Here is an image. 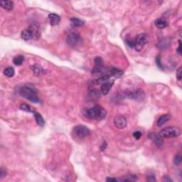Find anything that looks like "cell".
I'll list each match as a JSON object with an SVG mask.
<instances>
[{"mask_svg":"<svg viewBox=\"0 0 182 182\" xmlns=\"http://www.w3.org/2000/svg\"><path fill=\"white\" fill-rule=\"evenodd\" d=\"M106 181H109V182H116L117 181V179L115 178H107V179H106Z\"/></svg>","mask_w":182,"mask_h":182,"instance_id":"obj_37","label":"cell"},{"mask_svg":"<svg viewBox=\"0 0 182 182\" xmlns=\"http://www.w3.org/2000/svg\"><path fill=\"white\" fill-rule=\"evenodd\" d=\"M89 95H90L91 99L96 100L97 98H98L100 97V93L98 90H95V89H91V90L89 91Z\"/></svg>","mask_w":182,"mask_h":182,"instance_id":"obj_24","label":"cell"},{"mask_svg":"<svg viewBox=\"0 0 182 182\" xmlns=\"http://www.w3.org/2000/svg\"><path fill=\"white\" fill-rule=\"evenodd\" d=\"M177 53H178L179 55H181V40L179 41V48L177 50Z\"/></svg>","mask_w":182,"mask_h":182,"instance_id":"obj_34","label":"cell"},{"mask_svg":"<svg viewBox=\"0 0 182 182\" xmlns=\"http://www.w3.org/2000/svg\"><path fill=\"white\" fill-rule=\"evenodd\" d=\"M106 147H107V143L105 142H103V145L101 146V151H104Z\"/></svg>","mask_w":182,"mask_h":182,"instance_id":"obj_36","label":"cell"},{"mask_svg":"<svg viewBox=\"0 0 182 182\" xmlns=\"http://www.w3.org/2000/svg\"><path fill=\"white\" fill-rule=\"evenodd\" d=\"M177 78L179 80H181L182 78V71H181V67L179 68V69L177 71Z\"/></svg>","mask_w":182,"mask_h":182,"instance_id":"obj_30","label":"cell"},{"mask_svg":"<svg viewBox=\"0 0 182 182\" xmlns=\"http://www.w3.org/2000/svg\"><path fill=\"white\" fill-rule=\"evenodd\" d=\"M110 77H111V75H109V74H106V75H102V76H101L100 78H97L96 80H94L93 81H92V83H94L95 85L102 84V83L107 81L108 80H110Z\"/></svg>","mask_w":182,"mask_h":182,"instance_id":"obj_16","label":"cell"},{"mask_svg":"<svg viewBox=\"0 0 182 182\" xmlns=\"http://www.w3.org/2000/svg\"><path fill=\"white\" fill-rule=\"evenodd\" d=\"M0 4H1V7L3 9L8 10V11L12 10L14 7V3L12 1H1Z\"/></svg>","mask_w":182,"mask_h":182,"instance_id":"obj_17","label":"cell"},{"mask_svg":"<svg viewBox=\"0 0 182 182\" xmlns=\"http://www.w3.org/2000/svg\"><path fill=\"white\" fill-rule=\"evenodd\" d=\"M162 181H164V182H172L173 180L171 179V178H169L168 176H164L162 179Z\"/></svg>","mask_w":182,"mask_h":182,"instance_id":"obj_33","label":"cell"},{"mask_svg":"<svg viewBox=\"0 0 182 182\" xmlns=\"http://www.w3.org/2000/svg\"><path fill=\"white\" fill-rule=\"evenodd\" d=\"M133 136H134L136 139H139L141 136H142V133L139 131H135L133 133Z\"/></svg>","mask_w":182,"mask_h":182,"instance_id":"obj_31","label":"cell"},{"mask_svg":"<svg viewBox=\"0 0 182 182\" xmlns=\"http://www.w3.org/2000/svg\"><path fill=\"white\" fill-rule=\"evenodd\" d=\"M108 73L109 75H110L111 76H114L115 78H120L121 76H122L124 74V71H122L121 69L118 68H108Z\"/></svg>","mask_w":182,"mask_h":182,"instance_id":"obj_12","label":"cell"},{"mask_svg":"<svg viewBox=\"0 0 182 182\" xmlns=\"http://www.w3.org/2000/svg\"><path fill=\"white\" fill-rule=\"evenodd\" d=\"M181 134V131L178 127H169L163 129L160 132L159 134L162 137L169 138V137H177Z\"/></svg>","mask_w":182,"mask_h":182,"instance_id":"obj_3","label":"cell"},{"mask_svg":"<svg viewBox=\"0 0 182 182\" xmlns=\"http://www.w3.org/2000/svg\"><path fill=\"white\" fill-rule=\"evenodd\" d=\"M148 42V36L146 34L138 35L134 40V46L136 51H141Z\"/></svg>","mask_w":182,"mask_h":182,"instance_id":"obj_4","label":"cell"},{"mask_svg":"<svg viewBox=\"0 0 182 182\" xmlns=\"http://www.w3.org/2000/svg\"><path fill=\"white\" fill-rule=\"evenodd\" d=\"M125 41H126V43L128 45L129 47H130V48H134V40H133L132 39H130V38H127Z\"/></svg>","mask_w":182,"mask_h":182,"instance_id":"obj_26","label":"cell"},{"mask_svg":"<svg viewBox=\"0 0 182 182\" xmlns=\"http://www.w3.org/2000/svg\"><path fill=\"white\" fill-rule=\"evenodd\" d=\"M85 116L89 119L95 120H102L106 116V111L103 107L99 105L94 106L90 109H86L84 113Z\"/></svg>","mask_w":182,"mask_h":182,"instance_id":"obj_1","label":"cell"},{"mask_svg":"<svg viewBox=\"0 0 182 182\" xmlns=\"http://www.w3.org/2000/svg\"><path fill=\"white\" fill-rule=\"evenodd\" d=\"M24 60V57L22 55H18L13 58L14 64L16 66H21Z\"/></svg>","mask_w":182,"mask_h":182,"instance_id":"obj_23","label":"cell"},{"mask_svg":"<svg viewBox=\"0 0 182 182\" xmlns=\"http://www.w3.org/2000/svg\"><path fill=\"white\" fill-rule=\"evenodd\" d=\"M156 63H157V66L159 68H160L161 70H164V66H162V63H161V58L160 56H157L156 58Z\"/></svg>","mask_w":182,"mask_h":182,"instance_id":"obj_29","label":"cell"},{"mask_svg":"<svg viewBox=\"0 0 182 182\" xmlns=\"http://www.w3.org/2000/svg\"><path fill=\"white\" fill-rule=\"evenodd\" d=\"M73 133L75 135L80 138L86 137L90 134V130L86 126L83 125H78L73 128Z\"/></svg>","mask_w":182,"mask_h":182,"instance_id":"obj_6","label":"cell"},{"mask_svg":"<svg viewBox=\"0 0 182 182\" xmlns=\"http://www.w3.org/2000/svg\"><path fill=\"white\" fill-rule=\"evenodd\" d=\"M147 181H156V179L154 177V176H148L147 177Z\"/></svg>","mask_w":182,"mask_h":182,"instance_id":"obj_35","label":"cell"},{"mask_svg":"<svg viewBox=\"0 0 182 182\" xmlns=\"http://www.w3.org/2000/svg\"><path fill=\"white\" fill-rule=\"evenodd\" d=\"M171 115H169V114L162 115L161 117H159L158 120H157V125H158L159 127L162 126L164 124L166 123V122H168V121L171 119Z\"/></svg>","mask_w":182,"mask_h":182,"instance_id":"obj_15","label":"cell"},{"mask_svg":"<svg viewBox=\"0 0 182 182\" xmlns=\"http://www.w3.org/2000/svg\"><path fill=\"white\" fill-rule=\"evenodd\" d=\"M181 155H177L174 159V163L176 166H179L181 163Z\"/></svg>","mask_w":182,"mask_h":182,"instance_id":"obj_28","label":"cell"},{"mask_svg":"<svg viewBox=\"0 0 182 182\" xmlns=\"http://www.w3.org/2000/svg\"><path fill=\"white\" fill-rule=\"evenodd\" d=\"M29 29L31 31L33 35V39L37 40L40 37V31H39V26L37 23H31L29 25Z\"/></svg>","mask_w":182,"mask_h":182,"instance_id":"obj_10","label":"cell"},{"mask_svg":"<svg viewBox=\"0 0 182 182\" xmlns=\"http://www.w3.org/2000/svg\"><path fill=\"white\" fill-rule=\"evenodd\" d=\"M71 25L73 27H80L84 25V22L78 18L73 17L71 19Z\"/></svg>","mask_w":182,"mask_h":182,"instance_id":"obj_19","label":"cell"},{"mask_svg":"<svg viewBox=\"0 0 182 182\" xmlns=\"http://www.w3.org/2000/svg\"><path fill=\"white\" fill-rule=\"evenodd\" d=\"M114 83V80H108L107 81L101 84V92L103 93V95H106L107 93L109 92V91L110 90L111 88L113 87Z\"/></svg>","mask_w":182,"mask_h":182,"instance_id":"obj_11","label":"cell"},{"mask_svg":"<svg viewBox=\"0 0 182 182\" xmlns=\"http://www.w3.org/2000/svg\"><path fill=\"white\" fill-rule=\"evenodd\" d=\"M7 175V170L4 169V168H1V171H0V178L2 179Z\"/></svg>","mask_w":182,"mask_h":182,"instance_id":"obj_32","label":"cell"},{"mask_svg":"<svg viewBox=\"0 0 182 182\" xmlns=\"http://www.w3.org/2000/svg\"><path fill=\"white\" fill-rule=\"evenodd\" d=\"M20 109L22 110H24V111L29 112V113H31V112L34 113V111H33L32 108H31V107H30L29 105H26V104H22V105H20Z\"/></svg>","mask_w":182,"mask_h":182,"instance_id":"obj_25","label":"cell"},{"mask_svg":"<svg viewBox=\"0 0 182 182\" xmlns=\"http://www.w3.org/2000/svg\"><path fill=\"white\" fill-rule=\"evenodd\" d=\"M22 38L24 40L29 41L33 39V35L31 31L29 29L24 30L22 32Z\"/></svg>","mask_w":182,"mask_h":182,"instance_id":"obj_18","label":"cell"},{"mask_svg":"<svg viewBox=\"0 0 182 182\" xmlns=\"http://www.w3.org/2000/svg\"><path fill=\"white\" fill-rule=\"evenodd\" d=\"M34 115L35 117V119H36V123H37L39 126H41V127L44 125L45 121H44V120H43V117H42L40 114L36 113V112H34Z\"/></svg>","mask_w":182,"mask_h":182,"instance_id":"obj_21","label":"cell"},{"mask_svg":"<svg viewBox=\"0 0 182 182\" xmlns=\"http://www.w3.org/2000/svg\"><path fill=\"white\" fill-rule=\"evenodd\" d=\"M114 124L118 129H123L127 126V119L124 116L118 115L114 119Z\"/></svg>","mask_w":182,"mask_h":182,"instance_id":"obj_9","label":"cell"},{"mask_svg":"<svg viewBox=\"0 0 182 182\" xmlns=\"http://www.w3.org/2000/svg\"><path fill=\"white\" fill-rule=\"evenodd\" d=\"M95 66H103V59L101 57H95L94 59Z\"/></svg>","mask_w":182,"mask_h":182,"instance_id":"obj_27","label":"cell"},{"mask_svg":"<svg viewBox=\"0 0 182 182\" xmlns=\"http://www.w3.org/2000/svg\"><path fill=\"white\" fill-rule=\"evenodd\" d=\"M31 70L34 72V73L36 75H40L43 74V69L42 68L41 66H40L38 64H35L34 66H31Z\"/></svg>","mask_w":182,"mask_h":182,"instance_id":"obj_20","label":"cell"},{"mask_svg":"<svg viewBox=\"0 0 182 182\" xmlns=\"http://www.w3.org/2000/svg\"><path fill=\"white\" fill-rule=\"evenodd\" d=\"M66 41L70 46L75 47L80 43V41H81V37L78 33L75 32V31H72L68 34Z\"/></svg>","mask_w":182,"mask_h":182,"instance_id":"obj_5","label":"cell"},{"mask_svg":"<svg viewBox=\"0 0 182 182\" xmlns=\"http://www.w3.org/2000/svg\"><path fill=\"white\" fill-rule=\"evenodd\" d=\"M156 26L159 29H164L168 26V22L164 18H159L154 22Z\"/></svg>","mask_w":182,"mask_h":182,"instance_id":"obj_14","label":"cell"},{"mask_svg":"<svg viewBox=\"0 0 182 182\" xmlns=\"http://www.w3.org/2000/svg\"><path fill=\"white\" fill-rule=\"evenodd\" d=\"M127 97L130 98V99H132L136 101H138V102H140V101H142L145 99V94L143 90L137 89V90H132L127 92Z\"/></svg>","mask_w":182,"mask_h":182,"instance_id":"obj_7","label":"cell"},{"mask_svg":"<svg viewBox=\"0 0 182 182\" xmlns=\"http://www.w3.org/2000/svg\"><path fill=\"white\" fill-rule=\"evenodd\" d=\"M48 18H49L50 24L51 26H56L60 22V16L56 14H50L48 15Z\"/></svg>","mask_w":182,"mask_h":182,"instance_id":"obj_13","label":"cell"},{"mask_svg":"<svg viewBox=\"0 0 182 182\" xmlns=\"http://www.w3.org/2000/svg\"><path fill=\"white\" fill-rule=\"evenodd\" d=\"M19 94L28 101L34 103L40 102L39 96L37 95V90L32 86H23L19 90Z\"/></svg>","mask_w":182,"mask_h":182,"instance_id":"obj_2","label":"cell"},{"mask_svg":"<svg viewBox=\"0 0 182 182\" xmlns=\"http://www.w3.org/2000/svg\"><path fill=\"white\" fill-rule=\"evenodd\" d=\"M4 74L8 78H12L14 75L15 71L13 67H7L4 70Z\"/></svg>","mask_w":182,"mask_h":182,"instance_id":"obj_22","label":"cell"},{"mask_svg":"<svg viewBox=\"0 0 182 182\" xmlns=\"http://www.w3.org/2000/svg\"><path fill=\"white\" fill-rule=\"evenodd\" d=\"M148 138L151 139L157 147H161L163 145V137L160 135L159 134L157 133H150L148 135Z\"/></svg>","mask_w":182,"mask_h":182,"instance_id":"obj_8","label":"cell"}]
</instances>
